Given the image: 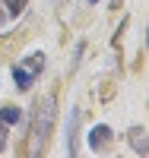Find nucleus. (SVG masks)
I'll return each instance as SVG.
<instances>
[{"label":"nucleus","instance_id":"nucleus-5","mask_svg":"<svg viewBox=\"0 0 149 158\" xmlns=\"http://www.w3.org/2000/svg\"><path fill=\"white\" fill-rule=\"evenodd\" d=\"M42 67H45V57H42V54H32L29 60H25V67H22V70H29L32 76H38V73H42Z\"/></svg>","mask_w":149,"mask_h":158},{"label":"nucleus","instance_id":"nucleus-6","mask_svg":"<svg viewBox=\"0 0 149 158\" xmlns=\"http://www.w3.org/2000/svg\"><path fill=\"white\" fill-rule=\"evenodd\" d=\"M130 142H133V149H137L140 155L146 152V139H143V130H130Z\"/></svg>","mask_w":149,"mask_h":158},{"label":"nucleus","instance_id":"nucleus-4","mask_svg":"<svg viewBox=\"0 0 149 158\" xmlns=\"http://www.w3.org/2000/svg\"><path fill=\"white\" fill-rule=\"evenodd\" d=\"M19 117H22V114H19V108H13V104L0 108V120H3L7 127H10V123H19Z\"/></svg>","mask_w":149,"mask_h":158},{"label":"nucleus","instance_id":"nucleus-1","mask_svg":"<svg viewBox=\"0 0 149 158\" xmlns=\"http://www.w3.org/2000/svg\"><path fill=\"white\" fill-rule=\"evenodd\" d=\"M51 123H54V95H45L42 101L35 104V127H32V136H35V146H32V152H35V155L42 152V146L48 142Z\"/></svg>","mask_w":149,"mask_h":158},{"label":"nucleus","instance_id":"nucleus-3","mask_svg":"<svg viewBox=\"0 0 149 158\" xmlns=\"http://www.w3.org/2000/svg\"><path fill=\"white\" fill-rule=\"evenodd\" d=\"M13 79H16V89H29V85L35 82V76H32L29 70H22V67L13 70Z\"/></svg>","mask_w":149,"mask_h":158},{"label":"nucleus","instance_id":"nucleus-8","mask_svg":"<svg viewBox=\"0 0 149 158\" xmlns=\"http://www.w3.org/2000/svg\"><path fill=\"white\" fill-rule=\"evenodd\" d=\"M3 146H7V123L0 120V149H3Z\"/></svg>","mask_w":149,"mask_h":158},{"label":"nucleus","instance_id":"nucleus-9","mask_svg":"<svg viewBox=\"0 0 149 158\" xmlns=\"http://www.w3.org/2000/svg\"><path fill=\"white\" fill-rule=\"evenodd\" d=\"M89 3H99V0H89Z\"/></svg>","mask_w":149,"mask_h":158},{"label":"nucleus","instance_id":"nucleus-2","mask_svg":"<svg viewBox=\"0 0 149 158\" xmlns=\"http://www.w3.org/2000/svg\"><path fill=\"white\" fill-rule=\"evenodd\" d=\"M108 142H111V130H108V127H92L89 130V146L95 149V152L108 149Z\"/></svg>","mask_w":149,"mask_h":158},{"label":"nucleus","instance_id":"nucleus-7","mask_svg":"<svg viewBox=\"0 0 149 158\" xmlns=\"http://www.w3.org/2000/svg\"><path fill=\"white\" fill-rule=\"evenodd\" d=\"M25 3H29V0H7V10L13 13V16H16V13H19V10H22Z\"/></svg>","mask_w":149,"mask_h":158}]
</instances>
